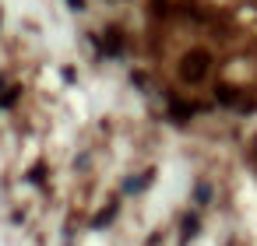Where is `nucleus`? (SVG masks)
<instances>
[{"mask_svg": "<svg viewBox=\"0 0 257 246\" xmlns=\"http://www.w3.org/2000/svg\"><path fill=\"white\" fill-rule=\"evenodd\" d=\"M208 67H211V57H208L204 50H190V53L180 60V78H183V81H201V78L208 74Z\"/></svg>", "mask_w": 257, "mask_h": 246, "instance_id": "nucleus-1", "label": "nucleus"}, {"mask_svg": "<svg viewBox=\"0 0 257 246\" xmlns=\"http://www.w3.org/2000/svg\"><path fill=\"white\" fill-rule=\"evenodd\" d=\"M218 99H222V102H236V88L222 85V88H218Z\"/></svg>", "mask_w": 257, "mask_h": 246, "instance_id": "nucleus-2", "label": "nucleus"}, {"mask_svg": "<svg viewBox=\"0 0 257 246\" xmlns=\"http://www.w3.org/2000/svg\"><path fill=\"white\" fill-rule=\"evenodd\" d=\"M67 4H71V8H81V4H85V0H67Z\"/></svg>", "mask_w": 257, "mask_h": 246, "instance_id": "nucleus-3", "label": "nucleus"}]
</instances>
